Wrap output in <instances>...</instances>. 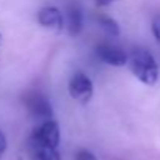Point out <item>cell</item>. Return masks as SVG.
Masks as SVG:
<instances>
[{"mask_svg":"<svg viewBox=\"0 0 160 160\" xmlns=\"http://www.w3.org/2000/svg\"><path fill=\"white\" fill-rule=\"evenodd\" d=\"M132 74L144 85H155L158 78V66L154 57L144 49H135L127 61Z\"/></svg>","mask_w":160,"mask_h":160,"instance_id":"obj_1","label":"cell"},{"mask_svg":"<svg viewBox=\"0 0 160 160\" xmlns=\"http://www.w3.org/2000/svg\"><path fill=\"white\" fill-rule=\"evenodd\" d=\"M69 94L74 101L87 104L93 98V82L82 72L74 74L69 82Z\"/></svg>","mask_w":160,"mask_h":160,"instance_id":"obj_2","label":"cell"},{"mask_svg":"<svg viewBox=\"0 0 160 160\" xmlns=\"http://www.w3.org/2000/svg\"><path fill=\"white\" fill-rule=\"evenodd\" d=\"M32 141L35 143H41L46 146H52V148H58L60 143V129L58 124L55 121H44L39 127L35 129L33 135H32Z\"/></svg>","mask_w":160,"mask_h":160,"instance_id":"obj_3","label":"cell"},{"mask_svg":"<svg viewBox=\"0 0 160 160\" xmlns=\"http://www.w3.org/2000/svg\"><path fill=\"white\" fill-rule=\"evenodd\" d=\"M96 53H98V57L104 63H107L110 66H124L129 61V57L126 55V52L121 47L112 46V44H101V46H98Z\"/></svg>","mask_w":160,"mask_h":160,"instance_id":"obj_4","label":"cell"},{"mask_svg":"<svg viewBox=\"0 0 160 160\" xmlns=\"http://www.w3.org/2000/svg\"><path fill=\"white\" fill-rule=\"evenodd\" d=\"M24 102L33 116H36V118H50L52 116V105L44 94L30 93V94H27Z\"/></svg>","mask_w":160,"mask_h":160,"instance_id":"obj_5","label":"cell"},{"mask_svg":"<svg viewBox=\"0 0 160 160\" xmlns=\"http://www.w3.org/2000/svg\"><path fill=\"white\" fill-rule=\"evenodd\" d=\"M38 22L42 27L50 28V30H55V32H61L63 30V24H64L63 22V14L55 7H46V8L39 10V13H38Z\"/></svg>","mask_w":160,"mask_h":160,"instance_id":"obj_6","label":"cell"},{"mask_svg":"<svg viewBox=\"0 0 160 160\" xmlns=\"http://www.w3.org/2000/svg\"><path fill=\"white\" fill-rule=\"evenodd\" d=\"M30 146H32L33 160H61V158H60V154H58V151H57V148L46 146V144L35 143V141H32Z\"/></svg>","mask_w":160,"mask_h":160,"instance_id":"obj_7","label":"cell"},{"mask_svg":"<svg viewBox=\"0 0 160 160\" xmlns=\"http://www.w3.org/2000/svg\"><path fill=\"white\" fill-rule=\"evenodd\" d=\"M68 32L71 36H77L80 32H82V13L77 7H72L69 8L68 11Z\"/></svg>","mask_w":160,"mask_h":160,"instance_id":"obj_8","label":"cell"},{"mask_svg":"<svg viewBox=\"0 0 160 160\" xmlns=\"http://www.w3.org/2000/svg\"><path fill=\"white\" fill-rule=\"evenodd\" d=\"M99 25L104 28V32L110 36H118L119 35V25L115 19L107 18V16H101L99 18Z\"/></svg>","mask_w":160,"mask_h":160,"instance_id":"obj_9","label":"cell"},{"mask_svg":"<svg viewBox=\"0 0 160 160\" xmlns=\"http://www.w3.org/2000/svg\"><path fill=\"white\" fill-rule=\"evenodd\" d=\"M75 160H98V158L90 151H78L77 155H75Z\"/></svg>","mask_w":160,"mask_h":160,"instance_id":"obj_10","label":"cell"},{"mask_svg":"<svg viewBox=\"0 0 160 160\" xmlns=\"http://www.w3.org/2000/svg\"><path fill=\"white\" fill-rule=\"evenodd\" d=\"M152 33L157 38V41L160 42V14L152 19Z\"/></svg>","mask_w":160,"mask_h":160,"instance_id":"obj_11","label":"cell"},{"mask_svg":"<svg viewBox=\"0 0 160 160\" xmlns=\"http://www.w3.org/2000/svg\"><path fill=\"white\" fill-rule=\"evenodd\" d=\"M5 151H7V138H5V135H3V132L0 130V158L3 157V154H5Z\"/></svg>","mask_w":160,"mask_h":160,"instance_id":"obj_12","label":"cell"},{"mask_svg":"<svg viewBox=\"0 0 160 160\" xmlns=\"http://www.w3.org/2000/svg\"><path fill=\"white\" fill-rule=\"evenodd\" d=\"M113 2H116V0H96V5L98 7H108Z\"/></svg>","mask_w":160,"mask_h":160,"instance_id":"obj_13","label":"cell"},{"mask_svg":"<svg viewBox=\"0 0 160 160\" xmlns=\"http://www.w3.org/2000/svg\"><path fill=\"white\" fill-rule=\"evenodd\" d=\"M0 42H2V36H0Z\"/></svg>","mask_w":160,"mask_h":160,"instance_id":"obj_14","label":"cell"}]
</instances>
